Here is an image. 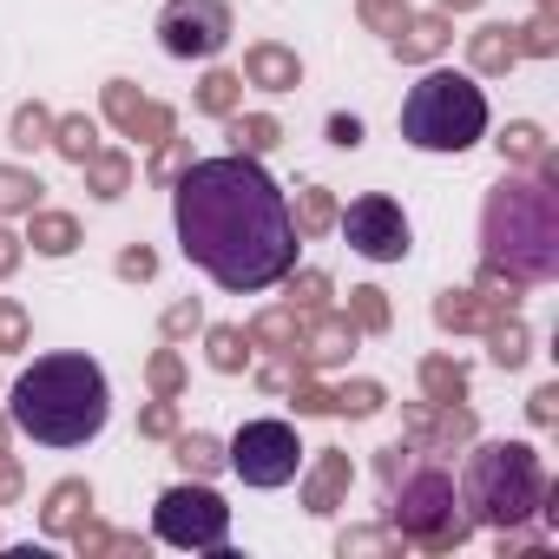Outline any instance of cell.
I'll return each mask as SVG.
<instances>
[{
  "label": "cell",
  "mask_w": 559,
  "mask_h": 559,
  "mask_svg": "<svg viewBox=\"0 0 559 559\" xmlns=\"http://www.w3.org/2000/svg\"><path fill=\"white\" fill-rule=\"evenodd\" d=\"M171 224L185 257L230 297H257L297 270L304 237L290 224V198L276 191L263 158H243V152L191 158L171 178Z\"/></svg>",
  "instance_id": "1"
},
{
  "label": "cell",
  "mask_w": 559,
  "mask_h": 559,
  "mask_svg": "<svg viewBox=\"0 0 559 559\" xmlns=\"http://www.w3.org/2000/svg\"><path fill=\"white\" fill-rule=\"evenodd\" d=\"M112 421V389L93 356H40L8 402V428H21L40 448H86Z\"/></svg>",
  "instance_id": "2"
},
{
  "label": "cell",
  "mask_w": 559,
  "mask_h": 559,
  "mask_svg": "<svg viewBox=\"0 0 559 559\" xmlns=\"http://www.w3.org/2000/svg\"><path fill=\"white\" fill-rule=\"evenodd\" d=\"M480 263L520 276V284H552L559 276V185H546L539 171L520 178L507 171L487 204H480Z\"/></svg>",
  "instance_id": "3"
},
{
  "label": "cell",
  "mask_w": 559,
  "mask_h": 559,
  "mask_svg": "<svg viewBox=\"0 0 559 559\" xmlns=\"http://www.w3.org/2000/svg\"><path fill=\"white\" fill-rule=\"evenodd\" d=\"M546 500V467L526 441H474L467 474H461V507L474 526H526Z\"/></svg>",
  "instance_id": "4"
},
{
  "label": "cell",
  "mask_w": 559,
  "mask_h": 559,
  "mask_svg": "<svg viewBox=\"0 0 559 559\" xmlns=\"http://www.w3.org/2000/svg\"><path fill=\"white\" fill-rule=\"evenodd\" d=\"M402 139L415 152H467L487 139V93L474 86V73H421L402 99Z\"/></svg>",
  "instance_id": "5"
},
{
  "label": "cell",
  "mask_w": 559,
  "mask_h": 559,
  "mask_svg": "<svg viewBox=\"0 0 559 559\" xmlns=\"http://www.w3.org/2000/svg\"><path fill=\"white\" fill-rule=\"evenodd\" d=\"M389 487V526L402 533V539H415V546H428V552H454L467 533H474V520L461 513V493H454V474L441 467V461H428V454H415L395 480H382Z\"/></svg>",
  "instance_id": "6"
},
{
  "label": "cell",
  "mask_w": 559,
  "mask_h": 559,
  "mask_svg": "<svg viewBox=\"0 0 559 559\" xmlns=\"http://www.w3.org/2000/svg\"><path fill=\"white\" fill-rule=\"evenodd\" d=\"M152 533H158L165 546H185V552H224V539H230V507H224L217 487H204V480H178V487L158 493V507H152Z\"/></svg>",
  "instance_id": "7"
},
{
  "label": "cell",
  "mask_w": 559,
  "mask_h": 559,
  "mask_svg": "<svg viewBox=\"0 0 559 559\" xmlns=\"http://www.w3.org/2000/svg\"><path fill=\"white\" fill-rule=\"evenodd\" d=\"M224 467L243 487H290L304 474V441L290 421H243L224 448Z\"/></svg>",
  "instance_id": "8"
},
{
  "label": "cell",
  "mask_w": 559,
  "mask_h": 559,
  "mask_svg": "<svg viewBox=\"0 0 559 559\" xmlns=\"http://www.w3.org/2000/svg\"><path fill=\"white\" fill-rule=\"evenodd\" d=\"M336 230H343V237H349V250H356V257H369V263H402V257L415 250L408 211H402L389 191H369V198H356L349 211H336Z\"/></svg>",
  "instance_id": "9"
},
{
  "label": "cell",
  "mask_w": 559,
  "mask_h": 559,
  "mask_svg": "<svg viewBox=\"0 0 559 559\" xmlns=\"http://www.w3.org/2000/svg\"><path fill=\"white\" fill-rule=\"evenodd\" d=\"M230 8L224 0H165L158 14V47L171 60H217L230 47Z\"/></svg>",
  "instance_id": "10"
},
{
  "label": "cell",
  "mask_w": 559,
  "mask_h": 559,
  "mask_svg": "<svg viewBox=\"0 0 559 559\" xmlns=\"http://www.w3.org/2000/svg\"><path fill=\"white\" fill-rule=\"evenodd\" d=\"M356 343H362V330L343 317V310H310L304 317V330H297V369H310V376H323V369H343L349 356H356Z\"/></svg>",
  "instance_id": "11"
},
{
  "label": "cell",
  "mask_w": 559,
  "mask_h": 559,
  "mask_svg": "<svg viewBox=\"0 0 559 559\" xmlns=\"http://www.w3.org/2000/svg\"><path fill=\"white\" fill-rule=\"evenodd\" d=\"M402 428H408V448L454 454V448L474 441V408H461V402H408L402 408Z\"/></svg>",
  "instance_id": "12"
},
{
  "label": "cell",
  "mask_w": 559,
  "mask_h": 559,
  "mask_svg": "<svg viewBox=\"0 0 559 559\" xmlns=\"http://www.w3.org/2000/svg\"><path fill=\"white\" fill-rule=\"evenodd\" d=\"M106 119H112L126 139H139V145H158V139H171V132H178L171 106L145 99L132 80H106Z\"/></svg>",
  "instance_id": "13"
},
{
  "label": "cell",
  "mask_w": 559,
  "mask_h": 559,
  "mask_svg": "<svg viewBox=\"0 0 559 559\" xmlns=\"http://www.w3.org/2000/svg\"><path fill=\"white\" fill-rule=\"evenodd\" d=\"M243 86H257V93H290V86H304V60L290 53V47H276V40H257V47H243Z\"/></svg>",
  "instance_id": "14"
},
{
  "label": "cell",
  "mask_w": 559,
  "mask_h": 559,
  "mask_svg": "<svg viewBox=\"0 0 559 559\" xmlns=\"http://www.w3.org/2000/svg\"><path fill=\"white\" fill-rule=\"evenodd\" d=\"M349 480H356L349 454H343V448H317V461H310V474H304V507H310V513H336V507L349 500Z\"/></svg>",
  "instance_id": "15"
},
{
  "label": "cell",
  "mask_w": 559,
  "mask_h": 559,
  "mask_svg": "<svg viewBox=\"0 0 559 559\" xmlns=\"http://www.w3.org/2000/svg\"><path fill=\"white\" fill-rule=\"evenodd\" d=\"M467 67H474L480 80L513 73V67H520V40H513V27H507V21H487L480 34H467Z\"/></svg>",
  "instance_id": "16"
},
{
  "label": "cell",
  "mask_w": 559,
  "mask_h": 559,
  "mask_svg": "<svg viewBox=\"0 0 559 559\" xmlns=\"http://www.w3.org/2000/svg\"><path fill=\"white\" fill-rule=\"evenodd\" d=\"M448 40H454V27H448V14H408V27L395 34V60H402V67H421V60H441V53H448Z\"/></svg>",
  "instance_id": "17"
},
{
  "label": "cell",
  "mask_w": 559,
  "mask_h": 559,
  "mask_svg": "<svg viewBox=\"0 0 559 559\" xmlns=\"http://www.w3.org/2000/svg\"><path fill=\"white\" fill-rule=\"evenodd\" d=\"M86 513H93V487H86V480H53V487H47V507H40V526H47L53 539H67Z\"/></svg>",
  "instance_id": "18"
},
{
  "label": "cell",
  "mask_w": 559,
  "mask_h": 559,
  "mask_svg": "<svg viewBox=\"0 0 559 559\" xmlns=\"http://www.w3.org/2000/svg\"><path fill=\"white\" fill-rule=\"evenodd\" d=\"M224 132H230V152H243V158H270L284 145V119L276 112H230Z\"/></svg>",
  "instance_id": "19"
},
{
  "label": "cell",
  "mask_w": 559,
  "mask_h": 559,
  "mask_svg": "<svg viewBox=\"0 0 559 559\" xmlns=\"http://www.w3.org/2000/svg\"><path fill=\"white\" fill-rule=\"evenodd\" d=\"M27 243L40 250V257H73L80 250V217L73 211H27Z\"/></svg>",
  "instance_id": "20"
},
{
  "label": "cell",
  "mask_w": 559,
  "mask_h": 559,
  "mask_svg": "<svg viewBox=\"0 0 559 559\" xmlns=\"http://www.w3.org/2000/svg\"><path fill=\"white\" fill-rule=\"evenodd\" d=\"M493 317H507V310H500V304H487L480 290H441V297H435V323H441V330H454V336H461V330H487Z\"/></svg>",
  "instance_id": "21"
},
{
  "label": "cell",
  "mask_w": 559,
  "mask_h": 559,
  "mask_svg": "<svg viewBox=\"0 0 559 559\" xmlns=\"http://www.w3.org/2000/svg\"><path fill=\"white\" fill-rule=\"evenodd\" d=\"M297 330H304V317H297L290 304H276V310H263L243 336H250V349H270V356L290 362V356H297Z\"/></svg>",
  "instance_id": "22"
},
{
  "label": "cell",
  "mask_w": 559,
  "mask_h": 559,
  "mask_svg": "<svg viewBox=\"0 0 559 559\" xmlns=\"http://www.w3.org/2000/svg\"><path fill=\"white\" fill-rule=\"evenodd\" d=\"M480 336H487V356H493V369H520V362L533 356V336H526V323H520L513 310H507V317H493Z\"/></svg>",
  "instance_id": "23"
},
{
  "label": "cell",
  "mask_w": 559,
  "mask_h": 559,
  "mask_svg": "<svg viewBox=\"0 0 559 559\" xmlns=\"http://www.w3.org/2000/svg\"><path fill=\"white\" fill-rule=\"evenodd\" d=\"M171 454H178V467H185L191 480H211V474L224 467V441H217V435H198V428H178V435H171Z\"/></svg>",
  "instance_id": "24"
},
{
  "label": "cell",
  "mask_w": 559,
  "mask_h": 559,
  "mask_svg": "<svg viewBox=\"0 0 559 559\" xmlns=\"http://www.w3.org/2000/svg\"><path fill=\"white\" fill-rule=\"evenodd\" d=\"M198 112H211V119H230V112H243V73H230V67H211V73L198 80Z\"/></svg>",
  "instance_id": "25"
},
{
  "label": "cell",
  "mask_w": 559,
  "mask_h": 559,
  "mask_svg": "<svg viewBox=\"0 0 559 559\" xmlns=\"http://www.w3.org/2000/svg\"><path fill=\"white\" fill-rule=\"evenodd\" d=\"M80 171H86V185H93V198H106V204L132 191V158H126V152H106V145H99V152H93V158H86Z\"/></svg>",
  "instance_id": "26"
},
{
  "label": "cell",
  "mask_w": 559,
  "mask_h": 559,
  "mask_svg": "<svg viewBox=\"0 0 559 559\" xmlns=\"http://www.w3.org/2000/svg\"><path fill=\"white\" fill-rule=\"evenodd\" d=\"M204 356H211L217 376H243V369H250V336H243L237 323H211V330H204Z\"/></svg>",
  "instance_id": "27"
},
{
  "label": "cell",
  "mask_w": 559,
  "mask_h": 559,
  "mask_svg": "<svg viewBox=\"0 0 559 559\" xmlns=\"http://www.w3.org/2000/svg\"><path fill=\"white\" fill-rule=\"evenodd\" d=\"M421 402H467V369L454 356H421Z\"/></svg>",
  "instance_id": "28"
},
{
  "label": "cell",
  "mask_w": 559,
  "mask_h": 559,
  "mask_svg": "<svg viewBox=\"0 0 559 559\" xmlns=\"http://www.w3.org/2000/svg\"><path fill=\"white\" fill-rule=\"evenodd\" d=\"M53 152H60V158H73V165H86V158L99 152V126H93L86 112H67V119H53Z\"/></svg>",
  "instance_id": "29"
},
{
  "label": "cell",
  "mask_w": 559,
  "mask_h": 559,
  "mask_svg": "<svg viewBox=\"0 0 559 559\" xmlns=\"http://www.w3.org/2000/svg\"><path fill=\"white\" fill-rule=\"evenodd\" d=\"M290 224H297V237H323V230L336 224V198H330V185H304Z\"/></svg>",
  "instance_id": "30"
},
{
  "label": "cell",
  "mask_w": 559,
  "mask_h": 559,
  "mask_svg": "<svg viewBox=\"0 0 559 559\" xmlns=\"http://www.w3.org/2000/svg\"><path fill=\"white\" fill-rule=\"evenodd\" d=\"M362 336H389V323H395V310H389V297L376 290V284H356L349 290V310H343Z\"/></svg>",
  "instance_id": "31"
},
{
  "label": "cell",
  "mask_w": 559,
  "mask_h": 559,
  "mask_svg": "<svg viewBox=\"0 0 559 559\" xmlns=\"http://www.w3.org/2000/svg\"><path fill=\"white\" fill-rule=\"evenodd\" d=\"M493 145H500V158H507V165H539V158L552 152V145H546V132H539L533 119H513Z\"/></svg>",
  "instance_id": "32"
},
{
  "label": "cell",
  "mask_w": 559,
  "mask_h": 559,
  "mask_svg": "<svg viewBox=\"0 0 559 559\" xmlns=\"http://www.w3.org/2000/svg\"><path fill=\"white\" fill-rule=\"evenodd\" d=\"M40 178L34 171H21V165H0V217H21V211H34L40 204Z\"/></svg>",
  "instance_id": "33"
},
{
  "label": "cell",
  "mask_w": 559,
  "mask_h": 559,
  "mask_svg": "<svg viewBox=\"0 0 559 559\" xmlns=\"http://www.w3.org/2000/svg\"><path fill=\"white\" fill-rule=\"evenodd\" d=\"M67 539H73L80 552H139V559H145V539H139V533H112V526H93V513H86V520L67 533Z\"/></svg>",
  "instance_id": "34"
},
{
  "label": "cell",
  "mask_w": 559,
  "mask_h": 559,
  "mask_svg": "<svg viewBox=\"0 0 559 559\" xmlns=\"http://www.w3.org/2000/svg\"><path fill=\"white\" fill-rule=\"evenodd\" d=\"M14 152H40V145H53V112L40 106V99H27L21 112H14V139H8Z\"/></svg>",
  "instance_id": "35"
},
{
  "label": "cell",
  "mask_w": 559,
  "mask_h": 559,
  "mask_svg": "<svg viewBox=\"0 0 559 559\" xmlns=\"http://www.w3.org/2000/svg\"><path fill=\"white\" fill-rule=\"evenodd\" d=\"M382 408H389V389H382V382H369V376L336 389V415H349V421H369V415H382Z\"/></svg>",
  "instance_id": "36"
},
{
  "label": "cell",
  "mask_w": 559,
  "mask_h": 559,
  "mask_svg": "<svg viewBox=\"0 0 559 559\" xmlns=\"http://www.w3.org/2000/svg\"><path fill=\"white\" fill-rule=\"evenodd\" d=\"M284 284H290V297H284V304H290L297 317H310V310H330V276H323V270H290Z\"/></svg>",
  "instance_id": "37"
},
{
  "label": "cell",
  "mask_w": 559,
  "mask_h": 559,
  "mask_svg": "<svg viewBox=\"0 0 559 559\" xmlns=\"http://www.w3.org/2000/svg\"><path fill=\"white\" fill-rule=\"evenodd\" d=\"M408 14H415L408 0H362V27H369V34H389V40L408 27Z\"/></svg>",
  "instance_id": "38"
},
{
  "label": "cell",
  "mask_w": 559,
  "mask_h": 559,
  "mask_svg": "<svg viewBox=\"0 0 559 559\" xmlns=\"http://www.w3.org/2000/svg\"><path fill=\"white\" fill-rule=\"evenodd\" d=\"M513 40H520V60L533 53V60H546V53H559V34H552V14L539 8L526 27H513Z\"/></svg>",
  "instance_id": "39"
},
{
  "label": "cell",
  "mask_w": 559,
  "mask_h": 559,
  "mask_svg": "<svg viewBox=\"0 0 559 559\" xmlns=\"http://www.w3.org/2000/svg\"><path fill=\"white\" fill-rule=\"evenodd\" d=\"M145 382H152V395H171V402H178V389H185V356H178V349H158V356L145 362Z\"/></svg>",
  "instance_id": "40"
},
{
  "label": "cell",
  "mask_w": 559,
  "mask_h": 559,
  "mask_svg": "<svg viewBox=\"0 0 559 559\" xmlns=\"http://www.w3.org/2000/svg\"><path fill=\"white\" fill-rule=\"evenodd\" d=\"M336 552H343V559H349V552H395V533H389V526H343Z\"/></svg>",
  "instance_id": "41"
},
{
  "label": "cell",
  "mask_w": 559,
  "mask_h": 559,
  "mask_svg": "<svg viewBox=\"0 0 559 559\" xmlns=\"http://www.w3.org/2000/svg\"><path fill=\"white\" fill-rule=\"evenodd\" d=\"M34 343V323H27V310L14 304V297H0V349H27Z\"/></svg>",
  "instance_id": "42"
},
{
  "label": "cell",
  "mask_w": 559,
  "mask_h": 559,
  "mask_svg": "<svg viewBox=\"0 0 559 559\" xmlns=\"http://www.w3.org/2000/svg\"><path fill=\"white\" fill-rule=\"evenodd\" d=\"M185 165H191V139H178V132H171V139H158V158H152V178H158V185H171V178H178Z\"/></svg>",
  "instance_id": "43"
},
{
  "label": "cell",
  "mask_w": 559,
  "mask_h": 559,
  "mask_svg": "<svg viewBox=\"0 0 559 559\" xmlns=\"http://www.w3.org/2000/svg\"><path fill=\"white\" fill-rule=\"evenodd\" d=\"M139 435H145V441H171V435H178V402H171V395H158V402L139 415Z\"/></svg>",
  "instance_id": "44"
},
{
  "label": "cell",
  "mask_w": 559,
  "mask_h": 559,
  "mask_svg": "<svg viewBox=\"0 0 559 559\" xmlns=\"http://www.w3.org/2000/svg\"><path fill=\"white\" fill-rule=\"evenodd\" d=\"M126 284H152L158 276V250H145V243H132V250H119V263H112Z\"/></svg>",
  "instance_id": "45"
},
{
  "label": "cell",
  "mask_w": 559,
  "mask_h": 559,
  "mask_svg": "<svg viewBox=\"0 0 559 559\" xmlns=\"http://www.w3.org/2000/svg\"><path fill=\"white\" fill-rule=\"evenodd\" d=\"M191 330H204L198 297H185V304H171V310H165V336H171V343H178V336H191Z\"/></svg>",
  "instance_id": "46"
},
{
  "label": "cell",
  "mask_w": 559,
  "mask_h": 559,
  "mask_svg": "<svg viewBox=\"0 0 559 559\" xmlns=\"http://www.w3.org/2000/svg\"><path fill=\"white\" fill-rule=\"evenodd\" d=\"M21 487H27V474H21V461L0 448V507H14L21 500Z\"/></svg>",
  "instance_id": "47"
},
{
  "label": "cell",
  "mask_w": 559,
  "mask_h": 559,
  "mask_svg": "<svg viewBox=\"0 0 559 559\" xmlns=\"http://www.w3.org/2000/svg\"><path fill=\"white\" fill-rule=\"evenodd\" d=\"M526 415H533V428H552V421H559V389H552V382H546V389H533Z\"/></svg>",
  "instance_id": "48"
},
{
  "label": "cell",
  "mask_w": 559,
  "mask_h": 559,
  "mask_svg": "<svg viewBox=\"0 0 559 559\" xmlns=\"http://www.w3.org/2000/svg\"><path fill=\"white\" fill-rule=\"evenodd\" d=\"M330 145H343V152H356V145H362V119H349V112H336V119H330Z\"/></svg>",
  "instance_id": "49"
},
{
  "label": "cell",
  "mask_w": 559,
  "mask_h": 559,
  "mask_svg": "<svg viewBox=\"0 0 559 559\" xmlns=\"http://www.w3.org/2000/svg\"><path fill=\"white\" fill-rule=\"evenodd\" d=\"M21 257H27V237L0 230V276H14V270H21Z\"/></svg>",
  "instance_id": "50"
},
{
  "label": "cell",
  "mask_w": 559,
  "mask_h": 559,
  "mask_svg": "<svg viewBox=\"0 0 559 559\" xmlns=\"http://www.w3.org/2000/svg\"><path fill=\"white\" fill-rule=\"evenodd\" d=\"M480 0H435V14H474Z\"/></svg>",
  "instance_id": "51"
},
{
  "label": "cell",
  "mask_w": 559,
  "mask_h": 559,
  "mask_svg": "<svg viewBox=\"0 0 559 559\" xmlns=\"http://www.w3.org/2000/svg\"><path fill=\"white\" fill-rule=\"evenodd\" d=\"M0 448H8V415H0Z\"/></svg>",
  "instance_id": "52"
},
{
  "label": "cell",
  "mask_w": 559,
  "mask_h": 559,
  "mask_svg": "<svg viewBox=\"0 0 559 559\" xmlns=\"http://www.w3.org/2000/svg\"><path fill=\"white\" fill-rule=\"evenodd\" d=\"M539 8H546V14H552V0H539Z\"/></svg>",
  "instance_id": "53"
}]
</instances>
